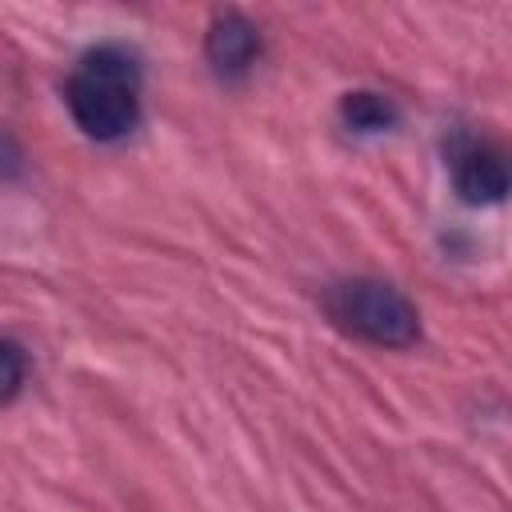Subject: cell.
<instances>
[{
	"mask_svg": "<svg viewBox=\"0 0 512 512\" xmlns=\"http://www.w3.org/2000/svg\"><path fill=\"white\" fill-rule=\"evenodd\" d=\"M452 176H456V192L468 204H496L508 192V168H504L500 152H492V148L460 152L452 164Z\"/></svg>",
	"mask_w": 512,
	"mask_h": 512,
	"instance_id": "cell-4",
	"label": "cell"
},
{
	"mask_svg": "<svg viewBox=\"0 0 512 512\" xmlns=\"http://www.w3.org/2000/svg\"><path fill=\"white\" fill-rule=\"evenodd\" d=\"M324 308L344 332H352V336H360V340H368L376 348H412L420 340L416 304L400 288H392L384 280L332 284L324 292Z\"/></svg>",
	"mask_w": 512,
	"mask_h": 512,
	"instance_id": "cell-2",
	"label": "cell"
},
{
	"mask_svg": "<svg viewBox=\"0 0 512 512\" xmlns=\"http://www.w3.org/2000/svg\"><path fill=\"white\" fill-rule=\"evenodd\" d=\"M24 388V352L12 340H0V408L16 400V392Z\"/></svg>",
	"mask_w": 512,
	"mask_h": 512,
	"instance_id": "cell-6",
	"label": "cell"
},
{
	"mask_svg": "<svg viewBox=\"0 0 512 512\" xmlns=\"http://www.w3.org/2000/svg\"><path fill=\"white\" fill-rule=\"evenodd\" d=\"M76 128L100 144L120 140L140 120V60L124 44L88 48L64 84Z\"/></svg>",
	"mask_w": 512,
	"mask_h": 512,
	"instance_id": "cell-1",
	"label": "cell"
},
{
	"mask_svg": "<svg viewBox=\"0 0 512 512\" xmlns=\"http://www.w3.org/2000/svg\"><path fill=\"white\" fill-rule=\"evenodd\" d=\"M256 52H260V36H256V28H252L244 16L224 12V16H216V20L208 24L204 56H208V64H212L220 76H240V72H248V64L256 60Z\"/></svg>",
	"mask_w": 512,
	"mask_h": 512,
	"instance_id": "cell-3",
	"label": "cell"
},
{
	"mask_svg": "<svg viewBox=\"0 0 512 512\" xmlns=\"http://www.w3.org/2000/svg\"><path fill=\"white\" fill-rule=\"evenodd\" d=\"M340 116H344V124L352 132H388L400 120L396 104L388 96H380V92H348L340 100Z\"/></svg>",
	"mask_w": 512,
	"mask_h": 512,
	"instance_id": "cell-5",
	"label": "cell"
},
{
	"mask_svg": "<svg viewBox=\"0 0 512 512\" xmlns=\"http://www.w3.org/2000/svg\"><path fill=\"white\" fill-rule=\"evenodd\" d=\"M20 160H24V156H20L16 140L0 128V184H4V180H12V176H20Z\"/></svg>",
	"mask_w": 512,
	"mask_h": 512,
	"instance_id": "cell-7",
	"label": "cell"
}]
</instances>
